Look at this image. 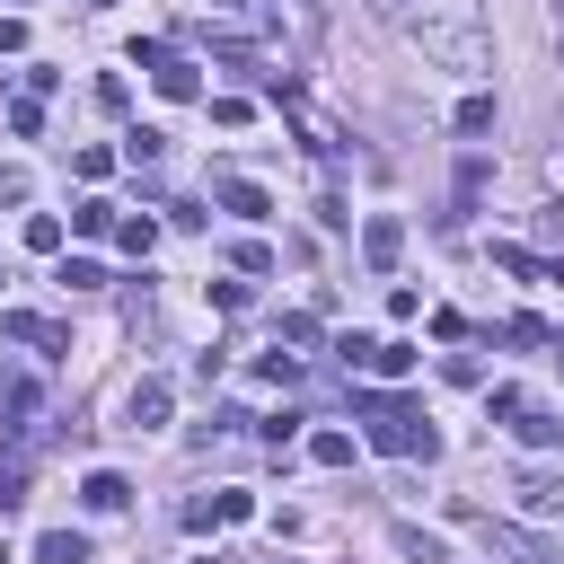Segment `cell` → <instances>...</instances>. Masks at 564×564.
Returning <instances> with one entry per match:
<instances>
[{"instance_id": "d6a6232c", "label": "cell", "mask_w": 564, "mask_h": 564, "mask_svg": "<svg viewBox=\"0 0 564 564\" xmlns=\"http://www.w3.org/2000/svg\"><path fill=\"white\" fill-rule=\"evenodd\" d=\"M194 564H220V555H194Z\"/></svg>"}, {"instance_id": "ffe728a7", "label": "cell", "mask_w": 564, "mask_h": 564, "mask_svg": "<svg viewBox=\"0 0 564 564\" xmlns=\"http://www.w3.org/2000/svg\"><path fill=\"white\" fill-rule=\"evenodd\" d=\"M449 123H458V132H494V97H485V88H476V97H458V115H449Z\"/></svg>"}, {"instance_id": "7a4b0ae2", "label": "cell", "mask_w": 564, "mask_h": 564, "mask_svg": "<svg viewBox=\"0 0 564 564\" xmlns=\"http://www.w3.org/2000/svg\"><path fill=\"white\" fill-rule=\"evenodd\" d=\"M370 449H388V458H432L441 432H432L405 397H370Z\"/></svg>"}, {"instance_id": "f546056e", "label": "cell", "mask_w": 564, "mask_h": 564, "mask_svg": "<svg viewBox=\"0 0 564 564\" xmlns=\"http://www.w3.org/2000/svg\"><path fill=\"white\" fill-rule=\"evenodd\" d=\"M18 44H26V26H18V18H0V53H18Z\"/></svg>"}, {"instance_id": "9c48e42d", "label": "cell", "mask_w": 564, "mask_h": 564, "mask_svg": "<svg viewBox=\"0 0 564 564\" xmlns=\"http://www.w3.org/2000/svg\"><path fill=\"white\" fill-rule=\"evenodd\" d=\"M256 502L247 494H203V502H185V529H238Z\"/></svg>"}, {"instance_id": "5bb4252c", "label": "cell", "mask_w": 564, "mask_h": 564, "mask_svg": "<svg viewBox=\"0 0 564 564\" xmlns=\"http://www.w3.org/2000/svg\"><path fill=\"white\" fill-rule=\"evenodd\" d=\"M159 97H203V70L167 53V62H159Z\"/></svg>"}, {"instance_id": "484cf974", "label": "cell", "mask_w": 564, "mask_h": 564, "mask_svg": "<svg viewBox=\"0 0 564 564\" xmlns=\"http://www.w3.org/2000/svg\"><path fill=\"white\" fill-rule=\"evenodd\" d=\"M273 344H282V352H308V344H317V317H282V335H273Z\"/></svg>"}, {"instance_id": "83f0119b", "label": "cell", "mask_w": 564, "mask_h": 564, "mask_svg": "<svg viewBox=\"0 0 564 564\" xmlns=\"http://www.w3.org/2000/svg\"><path fill=\"white\" fill-rule=\"evenodd\" d=\"M62 282H70V291H97V282H106V273H97V264H88V256H62Z\"/></svg>"}, {"instance_id": "8992f818", "label": "cell", "mask_w": 564, "mask_h": 564, "mask_svg": "<svg viewBox=\"0 0 564 564\" xmlns=\"http://www.w3.org/2000/svg\"><path fill=\"white\" fill-rule=\"evenodd\" d=\"M361 256L388 273V264L405 256V220H397V212H370V220H361Z\"/></svg>"}, {"instance_id": "30bf717a", "label": "cell", "mask_w": 564, "mask_h": 564, "mask_svg": "<svg viewBox=\"0 0 564 564\" xmlns=\"http://www.w3.org/2000/svg\"><path fill=\"white\" fill-rule=\"evenodd\" d=\"M79 502H88V511H123V502H132V485H123L115 467H88V485H79Z\"/></svg>"}, {"instance_id": "7402d4cb", "label": "cell", "mask_w": 564, "mask_h": 564, "mask_svg": "<svg viewBox=\"0 0 564 564\" xmlns=\"http://www.w3.org/2000/svg\"><path fill=\"white\" fill-rule=\"evenodd\" d=\"M476 194H485V159H458V212H476ZM449 212V220H458Z\"/></svg>"}, {"instance_id": "8fae6325", "label": "cell", "mask_w": 564, "mask_h": 564, "mask_svg": "<svg viewBox=\"0 0 564 564\" xmlns=\"http://www.w3.org/2000/svg\"><path fill=\"white\" fill-rule=\"evenodd\" d=\"M511 432H520L529 449H555V441H564V423H555L546 405H520V414H511Z\"/></svg>"}, {"instance_id": "603a6c76", "label": "cell", "mask_w": 564, "mask_h": 564, "mask_svg": "<svg viewBox=\"0 0 564 564\" xmlns=\"http://www.w3.org/2000/svg\"><path fill=\"white\" fill-rule=\"evenodd\" d=\"M256 370H264V379H273V388H300V352H282V344H273V352H264V361H256Z\"/></svg>"}, {"instance_id": "cb8c5ba5", "label": "cell", "mask_w": 564, "mask_h": 564, "mask_svg": "<svg viewBox=\"0 0 564 564\" xmlns=\"http://www.w3.org/2000/svg\"><path fill=\"white\" fill-rule=\"evenodd\" d=\"M9 132H18V141H35V132H44V106H35V97H18V106H9Z\"/></svg>"}, {"instance_id": "4dcf8cb0", "label": "cell", "mask_w": 564, "mask_h": 564, "mask_svg": "<svg viewBox=\"0 0 564 564\" xmlns=\"http://www.w3.org/2000/svg\"><path fill=\"white\" fill-rule=\"evenodd\" d=\"M555 282H564V256H555Z\"/></svg>"}, {"instance_id": "7c38bea8", "label": "cell", "mask_w": 564, "mask_h": 564, "mask_svg": "<svg viewBox=\"0 0 564 564\" xmlns=\"http://www.w3.org/2000/svg\"><path fill=\"white\" fill-rule=\"evenodd\" d=\"M35 564H88V538L79 529H44L35 538Z\"/></svg>"}, {"instance_id": "6da1fadb", "label": "cell", "mask_w": 564, "mask_h": 564, "mask_svg": "<svg viewBox=\"0 0 564 564\" xmlns=\"http://www.w3.org/2000/svg\"><path fill=\"white\" fill-rule=\"evenodd\" d=\"M405 35H414L423 62H441V70H467V79L494 70V35H485L476 0H405Z\"/></svg>"}, {"instance_id": "e575fe53", "label": "cell", "mask_w": 564, "mask_h": 564, "mask_svg": "<svg viewBox=\"0 0 564 564\" xmlns=\"http://www.w3.org/2000/svg\"><path fill=\"white\" fill-rule=\"evenodd\" d=\"M555 352H564V335H555Z\"/></svg>"}, {"instance_id": "f1b7e54d", "label": "cell", "mask_w": 564, "mask_h": 564, "mask_svg": "<svg viewBox=\"0 0 564 564\" xmlns=\"http://www.w3.org/2000/svg\"><path fill=\"white\" fill-rule=\"evenodd\" d=\"M0 203H26V167H0Z\"/></svg>"}, {"instance_id": "ba28073f", "label": "cell", "mask_w": 564, "mask_h": 564, "mask_svg": "<svg viewBox=\"0 0 564 564\" xmlns=\"http://www.w3.org/2000/svg\"><path fill=\"white\" fill-rule=\"evenodd\" d=\"M212 203H229L238 220H264V212H273V194H264L256 176H212Z\"/></svg>"}, {"instance_id": "d6986e66", "label": "cell", "mask_w": 564, "mask_h": 564, "mask_svg": "<svg viewBox=\"0 0 564 564\" xmlns=\"http://www.w3.org/2000/svg\"><path fill=\"white\" fill-rule=\"evenodd\" d=\"M397 546H405L414 564H449V555H441V538H432V529H414V520H397Z\"/></svg>"}, {"instance_id": "ac0fdd59", "label": "cell", "mask_w": 564, "mask_h": 564, "mask_svg": "<svg viewBox=\"0 0 564 564\" xmlns=\"http://www.w3.org/2000/svg\"><path fill=\"white\" fill-rule=\"evenodd\" d=\"M414 361H423V352H414V344H370V370H379V379H405V370H414Z\"/></svg>"}, {"instance_id": "e0dca14e", "label": "cell", "mask_w": 564, "mask_h": 564, "mask_svg": "<svg viewBox=\"0 0 564 564\" xmlns=\"http://www.w3.org/2000/svg\"><path fill=\"white\" fill-rule=\"evenodd\" d=\"M159 150H167V132H159V123H132V132H123V159H132V167H150Z\"/></svg>"}, {"instance_id": "d4e9b609", "label": "cell", "mask_w": 564, "mask_h": 564, "mask_svg": "<svg viewBox=\"0 0 564 564\" xmlns=\"http://www.w3.org/2000/svg\"><path fill=\"white\" fill-rule=\"evenodd\" d=\"M26 247H35V256H53V247H62V220H53V212H35V220H26Z\"/></svg>"}, {"instance_id": "9a60e30c", "label": "cell", "mask_w": 564, "mask_h": 564, "mask_svg": "<svg viewBox=\"0 0 564 564\" xmlns=\"http://www.w3.org/2000/svg\"><path fill=\"white\" fill-rule=\"evenodd\" d=\"M115 247H123V256H150V247H159V220H150V212L115 220Z\"/></svg>"}, {"instance_id": "2e32d148", "label": "cell", "mask_w": 564, "mask_h": 564, "mask_svg": "<svg viewBox=\"0 0 564 564\" xmlns=\"http://www.w3.org/2000/svg\"><path fill=\"white\" fill-rule=\"evenodd\" d=\"M308 458H317V467H352V432H335V423L308 432Z\"/></svg>"}, {"instance_id": "1f68e13d", "label": "cell", "mask_w": 564, "mask_h": 564, "mask_svg": "<svg viewBox=\"0 0 564 564\" xmlns=\"http://www.w3.org/2000/svg\"><path fill=\"white\" fill-rule=\"evenodd\" d=\"M88 9H115V0H88Z\"/></svg>"}, {"instance_id": "277c9868", "label": "cell", "mask_w": 564, "mask_h": 564, "mask_svg": "<svg viewBox=\"0 0 564 564\" xmlns=\"http://www.w3.org/2000/svg\"><path fill=\"white\" fill-rule=\"evenodd\" d=\"M511 502L529 520H546V511H564V476L555 467H511Z\"/></svg>"}, {"instance_id": "836d02e7", "label": "cell", "mask_w": 564, "mask_h": 564, "mask_svg": "<svg viewBox=\"0 0 564 564\" xmlns=\"http://www.w3.org/2000/svg\"><path fill=\"white\" fill-rule=\"evenodd\" d=\"M0 564H9V546H0Z\"/></svg>"}, {"instance_id": "4fadbf2b", "label": "cell", "mask_w": 564, "mask_h": 564, "mask_svg": "<svg viewBox=\"0 0 564 564\" xmlns=\"http://www.w3.org/2000/svg\"><path fill=\"white\" fill-rule=\"evenodd\" d=\"M35 414V379H0V432H26Z\"/></svg>"}, {"instance_id": "3957f363", "label": "cell", "mask_w": 564, "mask_h": 564, "mask_svg": "<svg viewBox=\"0 0 564 564\" xmlns=\"http://www.w3.org/2000/svg\"><path fill=\"white\" fill-rule=\"evenodd\" d=\"M229 9H238V18H256V26H273V35H291L300 53L317 44V9H308V0H229Z\"/></svg>"}, {"instance_id": "44dd1931", "label": "cell", "mask_w": 564, "mask_h": 564, "mask_svg": "<svg viewBox=\"0 0 564 564\" xmlns=\"http://www.w3.org/2000/svg\"><path fill=\"white\" fill-rule=\"evenodd\" d=\"M70 229H79V238H115V203H79Z\"/></svg>"}, {"instance_id": "4316f807", "label": "cell", "mask_w": 564, "mask_h": 564, "mask_svg": "<svg viewBox=\"0 0 564 564\" xmlns=\"http://www.w3.org/2000/svg\"><path fill=\"white\" fill-rule=\"evenodd\" d=\"M0 502H26V458H18V449L0 458Z\"/></svg>"}, {"instance_id": "52a82bcc", "label": "cell", "mask_w": 564, "mask_h": 564, "mask_svg": "<svg viewBox=\"0 0 564 564\" xmlns=\"http://www.w3.org/2000/svg\"><path fill=\"white\" fill-rule=\"evenodd\" d=\"M0 335H9V344H35V352H70V335H62L53 317H35V308H9Z\"/></svg>"}, {"instance_id": "5b68a950", "label": "cell", "mask_w": 564, "mask_h": 564, "mask_svg": "<svg viewBox=\"0 0 564 564\" xmlns=\"http://www.w3.org/2000/svg\"><path fill=\"white\" fill-rule=\"evenodd\" d=\"M167 405H176V388H167V379H141V388L123 397V432H159Z\"/></svg>"}]
</instances>
